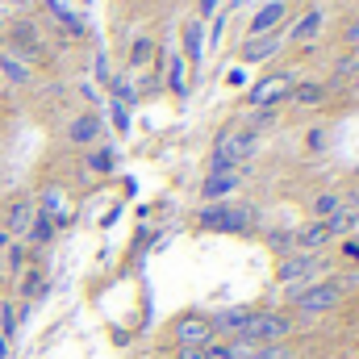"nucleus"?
<instances>
[{
	"label": "nucleus",
	"mask_w": 359,
	"mask_h": 359,
	"mask_svg": "<svg viewBox=\"0 0 359 359\" xmlns=\"http://www.w3.org/2000/svg\"><path fill=\"white\" fill-rule=\"evenodd\" d=\"M0 72H4V80H13V84H29V67H25L17 55H0Z\"/></svg>",
	"instance_id": "22"
},
{
	"label": "nucleus",
	"mask_w": 359,
	"mask_h": 359,
	"mask_svg": "<svg viewBox=\"0 0 359 359\" xmlns=\"http://www.w3.org/2000/svg\"><path fill=\"white\" fill-rule=\"evenodd\" d=\"M259 147V134L247 130V126H226L213 142V159H209V172H230V168H243Z\"/></svg>",
	"instance_id": "2"
},
{
	"label": "nucleus",
	"mask_w": 359,
	"mask_h": 359,
	"mask_svg": "<svg viewBox=\"0 0 359 359\" xmlns=\"http://www.w3.org/2000/svg\"><path fill=\"white\" fill-rule=\"evenodd\" d=\"M347 255H351V259H359V243H347Z\"/></svg>",
	"instance_id": "34"
},
{
	"label": "nucleus",
	"mask_w": 359,
	"mask_h": 359,
	"mask_svg": "<svg viewBox=\"0 0 359 359\" xmlns=\"http://www.w3.org/2000/svg\"><path fill=\"white\" fill-rule=\"evenodd\" d=\"M21 264H25V247H8V268L21 271Z\"/></svg>",
	"instance_id": "30"
},
{
	"label": "nucleus",
	"mask_w": 359,
	"mask_h": 359,
	"mask_svg": "<svg viewBox=\"0 0 359 359\" xmlns=\"http://www.w3.org/2000/svg\"><path fill=\"white\" fill-rule=\"evenodd\" d=\"M322 34V8H309V13H301L292 25H288V34H284V42H313Z\"/></svg>",
	"instance_id": "14"
},
{
	"label": "nucleus",
	"mask_w": 359,
	"mask_h": 359,
	"mask_svg": "<svg viewBox=\"0 0 359 359\" xmlns=\"http://www.w3.org/2000/svg\"><path fill=\"white\" fill-rule=\"evenodd\" d=\"M251 305H226V309H217L213 318H209V326H213V334L226 343V339H238L243 330H247V322H251Z\"/></svg>",
	"instance_id": "8"
},
{
	"label": "nucleus",
	"mask_w": 359,
	"mask_h": 359,
	"mask_svg": "<svg viewBox=\"0 0 359 359\" xmlns=\"http://www.w3.org/2000/svg\"><path fill=\"white\" fill-rule=\"evenodd\" d=\"M172 339H176V347H209V343H217V334L209 326V313H196V309L180 313L172 322Z\"/></svg>",
	"instance_id": "7"
},
{
	"label": "nucleus",
	"mask_w": 359,
	"mask_h": 359,
	"mask_svg": "<svg viewBox=\"0 0 359 359\" xmlns=\"http://www.w3.org/2000/svg\"><path fill=\"white\" fill-rule=\"evenodd\" d=\"M292 330H297V318H292V313H280V309H255L251 322H247V330H243L238 339H247V343H255V347H271V343H288Z\"/></svg>",
	"instance_id": "4"
},
{
	"label": "nucleus",
	"mask_w": 359,
	"mask_h": 359,
	"mask_svg": "<svg viewBox=\"0 0 359 359\" xmlns=\"http://www.w3.org/2000/svg\"><path fill=\"white\" fill-rule=\"evenodd\" d=\"M339 209H343V196H339V192H318V196L309 201V217H313V222H330Z\"/></svg>",
	"instance_id": "17"
},
{
	"label": "nucleus",
	"mask_w": 359,
	"mask_h": 359,
	"mask_svg": "<svg viewBox=\"0 0 359 359\" xmlns=\"http://www.w3.org/2000/svg\"><path fill=\"white\" fill-rule=\"evenodd\" d=\"M326 268H330L326 255H301V251H292V255H280V264H276V280H280V284H297V288H305V284H313Z\"/></svg>",
	"instance_id": "5"
},
{
	"label": "nucleus",
	"mask_w": 359,
	"mask_h": 359,
	"mask_svg": "<svg viewBox=\"0 0 359 359\" xmlns=\"http://www.w3.org/2000/svg\"><path fill=\"white\" fill-rule=\"evenodd\" d=\"M355 226H359V209H355V205H347V201H343V209H339V213H334V217L326 222L330 238H343V234H351Z\"/></svg>",
	"instance_id": "20"
},
{
	"label": "nucleus",
	"mask_w": 359,
	"mask_h": 359,
	"mask_svg": "<svg viewBox=\"0 0 359 359\" xmlns=\"http://www.w3.org/2000/svg\"><path fill=\"white\" fill-rule=\"evenodd\" d=\"M46 8H50V13H55V17H59V21H63L67 29H72V34H84V21H80V17H72V13H67V8H63L59 0H46Z\"/></svg>",
	"instance_id": "25"
},
{
	"label": "nucleus",
	"mask_w": 359,
	"mask_h": 359,
	"mask_svg": "<svg viewBox=\"0 0 359 359\" xmlns=\"http://www.w3.org/2000/svg\"><path fill=\"white\" fill-rule=\"evenodd\" d=\"M347 288H359V271L351 276V280H347Z\"/></svg>",
	"instance_id": "35"
},
{
	"label": "nucleus",
	"mask_w": 359,
	"mask_h": 359,
	"mask_svg": "<svg viewBox=\"0 0 359 359\" xmlns=\"http://www.w3.org/2000/svg\"><path fill=\"white\" fill-rule=\"evenodd\" d=\"M13 42H17L21 50H38V38H34V25H25V21H17V25H13Z\"/></svg>",
	"instance_id": "24"
},
{
	"label": "nucleus",
	"mask_w": 359,
	"mask_h": 359,
	"mask_svg": "<svg viewBox=\"0 0 359 359\" xmlns=\"http://www.w3.org/2000/svg\"><path fill=\"white\" fill-rule=\"evenodd\" d=\"M305 142H309V151H322V142H326V130H309V138H305Z\"/></svg>",
	"instance_id": "32"
},
{
	"label": "nucleus",
	"mask_w": 359,
	"mask_h": 359,
	"mask_svg": "<svg viewBox=\"0 0 359 359\" xmlns=\"http://www.w3.org/2000/svg\"><path fill=\"white\" fill-rule=\"evenodd\" d=\"M292 84H297V72H292V67H284V72H268L255 88L247 92V104H251V109H280V104L288 100Z\"/></svg>",
	"instance_id": "6"
},
{
	"label": "nucleus",
	"mask_w": 359,
	"mask_h": 359,
	"mask_svg": "<svg viewBox=\"0 0 359 359\" xmlns=\"http://www.w3.org/2000/svg\"><path fill=\"white\" fill-rule=\"evenodd\" d=\"M251 359H292V351H288V343H271V347H255Z\"/></svg>",
	"instance_id": "26"
},
{
	"label": "nucleus",
	"mask_w": 359,
	"mask_h": 359,
	"mask_svg": "<svg viewBox=\"0 0 359 359\" xmlns=\"http://www.w3.org/2000/svg\"><path fill=\"white\" fill-rule=\"evenodd\" d=\"M151 59H155V38H138L134 46H130V67H151Z\"/></svg>",
	"instance_id": "21"
},
{
	"label": "nucleus",
	"mask_w": 359,
	"mask_h": 359,
	"mask_svg": "<svg viewBox=\"0 0 359 359\" xmlns=\"http://www.w3.org/2000/svg\"><path fill=\"white\" fill-rule=\"evenodd\" d=\"M284 21H288V4H284V0H268V4L251 17L247 38H259V34H271V29H284Z\"/></svg>",
	"instance_id": "10"
},
{
	"label": "nucleus",
	"mask_w": 359,
	"mask_h": 359,
	"mask_svg": "<svg viewBox=\"0 0 359 359\" xmlns=\"http://www.w3.org/2000/svg\"><path fill=\"white\" fill-rule=\"evenodd\" d=\"M268 243H271V251H276V255H292V230H276Z\"/></svg>",
	"instance_id": "27"
},
{
	"label": "nucleus",
	"mask_w": 359,
	"mask_h": 359,
	"mask_svg": "<svg viewBox=\"0 0 359 359\" xmlns=\"http://www.w3.org/2000/svg\"><path fill=\"white\" fill-rule=\"evenodd\" d=\"M38 288H42V271H29V276L21 280V292H25V297H34Z\"/></svg>",
	"instance_id": "29"
},
{
	"label": "nucleus",
	"mask_w": 359,
	"mask_h": 359,
	"mask_svg": "<svg viewBox=\"0 0 359 359\" xmlns=\"http://www.w3.org/2000/svg\"><path fill=\"white\" fill-rule=\"evenodd\" d=\"M196 222H201V230H213V234H251L255 205H247V201H209Z\"/></svg>",
	"instance_id": "3"
},
{
	"label": "nucleus",
	"mask_w": 359,
	"mask_h": 359,
	"mask_svg": "<svg viewBox=\"0 0 359 359\" xmlns=\"http://www.w3.org/2000/svg\"><path fill=\"white\" fill-rule=\"evenodd\" d=\"M184 55H188V63L201 59V21H188L184 25Z\"/></svg>",
	"instance_id": "23"
},
{
	"label": "nucleus",
	"mask_w": 359,
	"mask_h": 359,
	"mask_svg": "<svg viewBox=\"0 0 359 359\" xmlns=\"http://www.w3.org/2000/svg\"><path fill=\"white\" fill-rule=\"evenodd\" d=\"M100 138V117L96 113H80L72 126H67V142L72 147H92Z\"/></svg>",
	"instance_id": "15"
},
{
	"label": "nucleus",
	"mask_w": 359,
	"mask_h": 359,
	"mask_svg": "<svg viewBox=\"0 0 359 359\" xmlns=\"http://www.w3.org/2000/svg\"><path fill=\"white\" fill-rule=\"evenodd\" d=\"M326 96H330V84H322V80H297L292 92H288V100H292V104H305V109L322 104Z\"/></svg>",
	"instance_id": "16"
},
{
	"label": "nucleus",
	"mask_w": 359,
	"mask_h": 359,
	"mask_svg": "<svg viewBox=\"0 0 359 359\" xmlns=\"http://www.w3.org/2000/svg\"><path fill=\"white\" fill-rule=\"evenodd\" d=\"M29 222H34V205H29L25 196H17V201L4 209V238H21V234L29 230Z\"/></svg>",
	"instance_id": "13"
},
{
	"label": "nucleus",
	"mask_w": 359,
	"mask_h": 359,
	"mask_svg": "<svg viewBox=\"0 0 359 359\" xmlns=\"http://www.w3.org/2000/svg\"><path fill=\"white\" fill-rule=\"evenodd\" d=\"M55 230H59V226H55V222H50V217L42 213V209H34V222H29L25 238H29V247H46V243L55 238Z\"/></svg>",
	"instance_id": "18"
},
{
	"label": "nucleus",
	"mask_w": 359,
	"mask_h": 359,
	"mask_svg": "<svg viewBox=\"0 0 359 359\" xmlns=\"http://www.w3.org/2000/svg\"><path fill=\"white\" fill-rule=\"evenodd\" d=\"M343 301H347V284L330 276V280H313V284L297 288V297H292V309H297V318L313 322V318H326V313H334Z\"/></svg>",
	"instance_id": "1"
},
{
	"label": "nucleus",
	"mask_w": 359,
	"mask_h": 359,
	"mask_svg": "<svg viewBox=\"0 0 359 359\" xmlns=\"http://www.w3.org/2000/svg\"><path fill=\"white\" fill-rule=\"evenodd\" d=\"M330 243H334V238H330L326 222H309V226L292 230V251H301V255H322Z\"/></svg>",
	"instance_id": "9"
},
{
	"label": "nucleus",
	"mask_w": 359,
	"mask_h": 359,
	"mask_svg": "<svg viewBox=\"0 0 359 359\" xmlns=\"http://www.w3.org/2000/svg\"><path fill=\"white\" fill-rule=\"evenodd\" d=\"M168 88H172V96H188V59L184 55H172L168 59Z\"/></svg>",
	"instance_id": "19"
},
{
	"label": "nucleus",
	"mask_w": 359,
	"mask_h": 359,
	"mask_svg": "<svg viewBox=\"0 0 359 359\" xmlns=\"http://www.w3.org/2000/svg\"><path fill=\"white\" fill-rule=\"evenodd\" d=\"M343 42H347V46H355V50H359V17L351 21V25H347V29H343Z\"/></svg>",
	"instance_id": "31"
},
{
	"label": "nucleus",
	"mask_w": 359,
	"mask_h": 359,
	"mask_svg": "<svg viewBox=\"0 0 359 359\" xmlns=\"http://www.w3.org/2000/svg\"><path fill=\"white\" fill-rule=\"evenodd\" d=\"M280 46H284V29L247 38V42H243V63H264V59H271V55H280Z\"/></svg>",
	"instance_id": "12"
},
{
	"label": "nucleus",
	"mask_w": 359,
	"mask_h": 359,
	"mask_svg": "<svg viewBox=\"0 0 359 359\" xmlns=\"http://www.w3.org/2000/svg\"><path fill=\"white\" fill-rule=\"evenodd\" d=\"M213 8H217V0H201V17H213Z\"/></svg>",
	"instance_id": "33"
},
{
	"label": "nucleus",
	"mask_w": 359,
	"mask_h": 359,
	"mask_svg": "<svg viewBox=\"0 0 359 359\" xmlns=\"http://www.w3.org/2000/svg\"><path fill=\"white\" fill-rule=\"evenodd\" d=\"M88 168L92 172H109V168H113V151H96L88 159Z\"/></svg>",
	"instance_id": "28"
},
{
	"label": "nucleus",
	"mask_w": 359,
	"mask_h": 359,
	"mask_svg": "<svg viewBox=\"0 0 359 359\" xmlns=\"http://www.w3.org/2000/svg\"><path fill=\"white\" fill-rule=\"evenodd\" d=\"M243 180H247V172H243V168H230V172H209V176H205V184H201V196H205V201H226V196H230Z\"/></svg>",
	"instance_id": "11"
}]
</instances>
